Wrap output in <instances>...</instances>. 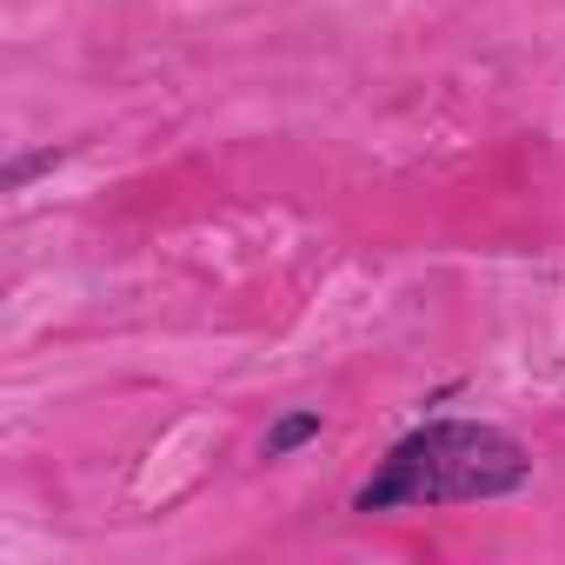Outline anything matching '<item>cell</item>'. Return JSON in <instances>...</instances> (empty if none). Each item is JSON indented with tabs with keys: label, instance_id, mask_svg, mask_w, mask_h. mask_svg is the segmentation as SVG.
Masks as SVG:
<instances>
[{
	"label": "cell",
	"instance_id": "cell-1",
	"mask_svg": "<svg viewBox=\"0 0 565 565\" xmlns=\"http://www.w3.org/2000/svg\"><path fill=\"white\" fill-rule=\"evenodd\" d=\"M532 479V452L486 426V419H433L406 433L380 472L353 492V512H399V505H479L505 499Z\"/></svg>",
	"mask_w": 565,
	"mask_h": 565
},
{
	"label": "cell",
	"instance_id": "cell-2",
	"mask_svg": "<svg viewBox=\"0 0 565 565\" xmlns=\"http://www.w3.org/2000/svg\"><path fill=\"white\" fill-rule=\"evenodd\" d=\"M307 439H320V413H287V419L266 433V459H287V452L307 446Z\"/></svg>",
	"mask_w": 565,
	"mask_h": 565
}]
</instances>
